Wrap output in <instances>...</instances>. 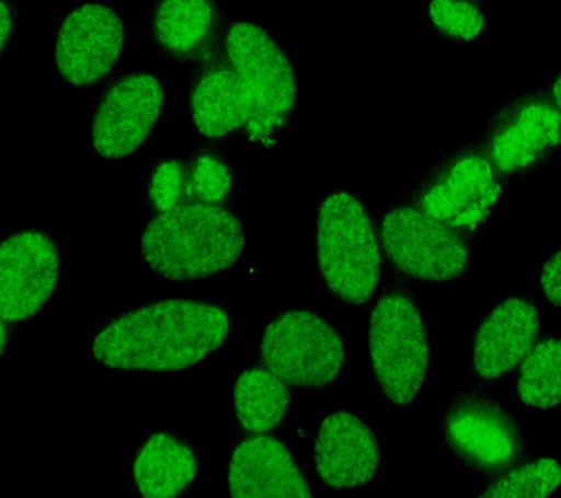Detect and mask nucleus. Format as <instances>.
I'll return each mask as SVG.
<instances>
[{
	"instance_id": "27",
	"label": "nucleus",
	"mask_w": 561,
	"mask_h": 498,
	"mask_svg": "<svg viewBox=\"0 0 561 498\" xmlns=\"http://www.w3.org/2000/svg\"><path fill=\"white\" fill-rule=\"evenodd\" d=\"M2 14H0V28H2V49H7L9 42L15 36L18 14L11 0H2Z\"/></svg>"
},
{
	"instance_id": "1",
	"label": "nucleus",
	"mask_w": 561,
	"mask_h": 498,
	"mask_svg": "<svg viewBox=\"0 0 561 498\" xmlns=\"http://www.w3.org/2000/svg\"><path fill=\"white\" fill-rule=\"evenodd\" d=\"M231 331L221 305L162 300L112 319L92 339V356L110 369L178 371L224 347Z\"/></svg>"
},
{
	"instance_id": "26",
	"label": "nucleus",
	"mask_w": 561,
	"mask_h": 498,
	"mask_svg": "<svg viewBox=\"0 0 561 498\" xmlns=\"http://www.w3.org/2000/svg\"><path fill=\"white\" fill-rule=\"evenodd\" d=\"M541 288L546 300L561 310V248L542 265Z\"/></svg>"
},
{
	"instance_id": "20",
	"label": "nucleus",
	"mask_w": 561,
	"mask_h": 498,
	"mask_svg": "<svg viewBox=\"0 0 561 498\" xmlns=\"http://www.w3.org/2000/svg\"><path fill=\"white\" fill-rule=\"evenodd\" d=\"M291 391L270 369L252 367L237 379L234 406L237 421L244 431L263 435L285 421L291 406Z\"/></svg>"
},
{
	"instance_id": "12",
	"label": "nucleus",
	"mask_w": 561,
	"mask_h": 498,
	"mask_svg": "<svg viewBox=\"0 0 561 498\" xmlns=\"http://www.w3.org/2000/svg\"><path fill=\"white\" fill-rule=\"evenodd\" d=\"M126 46L125 21L105 3H83L61 20L55 63L61 80L88 90L112 76Z\"/></svg>"
},
{
	"instance_id": "8",
	"label": "nucleus",
	"mask_w": 561,
	"mask_h": 498,
	"mask_svg": "<svg viewBox=\"0 0 561 498\" xmlns=\"http://www.w3.org/2000/svg\"><path fill=\"white\" fill-rule=\"evenodd\" d=\"M442 437L469 470L495 479L528 458L513 415L481 387L456 395L442 415Z\"/></svg>"
},
{
	"instance_id": "16",
	"label": "nucleus",
	"mask_w": 561,
	"mask_h": 498,
	"mask_svg": "<svg viewBox=\"0 0 561 498\" xmlns=\"http://www.w3.org/2000/svg\"><path fill=\"white\" fill-rule=\"evenodd\" d=\"M313 461L319 478L328 487H363L379 471V443L371 428L357 415L337 410L320 424L313 444Z\"/></svg>"
},
{
	"instance_id": "23",
	"label": "nucleus",
	"mask_w": 561,
	"mask_h": 498,
	"mask_svg": "<svg viewBox=\"0 0 561 498\" xmlns=\"http://www.w3.org/2000/svg\"><path fill=\"white\" fill-rule=\"evenodd\" d=\"M188 192L197 202L221 205L234 194L230 161L217 148H201L187 161Z\"/></svg>"
},
{
	"instance_id": "17",
	"label": "nucleus",
	"mask_w": 561,
	"mask_h": 498,
	"mask_svg": "<svg viewBox=\"0 0 561 498\" xmlns=\"http://www.w3.org/2000/svg\"><path fill=\"white\" fill-rule=\"evenodd\" d=\"M228 21L217 0H156L151 36L178 63H199L224 46Z\"/></svg>"
},
{
	"instance_id": "14",
	"label": "nucleus",
	"mask_w": 561,
	"mask_h": 498,
	"mask_svg": "<svg viewBox=\"0 0 561 498\" xmlns=\"http://www.w3.org/2000/svg\"><path fill=\"white\" fill-rule=\"evenodd\" d=\"M541 334L537 304L528 296H513L495 305L472 339V374L481 382H499L515 373Z\"/></svg>"
},
{
	"instance_id": "6",
	"label": "nucleus",
	"mask_w": 561,
	"mask_h": 498,
	"mask_svg": "<svg viewBox=\"0 0 561 498\" xmlns=\"http://www.w3.org/2000/svg\"><path fill=\"white\" fill-rule=\"evenodd\" d=\"M504 181L484 148L467 143L436 161L410 199L428 216L473 235L494 216Z\"/></svg>"
},
{
	"instance_id": "2",
	"label": "nucleus",
	"mask_w": 561,
	"mask_h": 498,
	"mask_svg": "<svg viewBox=\"0 0 561 498\" xmlns=\"http://www.w3.org/2000/svg\"><path fill=\"white\" fill-rule=\"evenodd\" d=\"M245 248L243 222L234 212L204 202H184L160 212L140 239L144 260L171 281L226 273Z\"/></svg>"
},
{
	"instance_id": "19",
	"label": "nucleus",
	"mask_w": 561,
	"mask_h": 498,
	"mask_svg": "<svg viewBox=\"0 0 561 498\" xmlns=\"http://www.w3.org/2000/svg\"><path fill=\"white\" fill-rule=\"evenodd\" d=\"M197 472L195 449L165 431L149 436L135 456V485L147 498L179 496L195 483Z\"/></svg>"
},
{
	"instance_id": "9",
	"label": "nucleus",
	"mask_w": 561,
	"mask_h": 498,
	"mask_svg": "<svg viewBox=\"0 0 561 498\" xmlns=\"http://www.w3.org/2000/svg\"><path fill=\"white\" fill-rule=\"evenodd\" d=\"M259 358L288 386L324 389L344 369V339L319 313L289 310L266 326Z\"/></svg>"
},
{
	"instance_id": "18",
	"label": "nucleus",
	"mask_w": 561,
	"mask_h": 498,
	"mask_svg": "<svg viewBox=\"0 0 561 498\" xmlns=\"http://www.w3.org/2000/svg\"><path fill=\"white\" fill-rule=\"evenodd\" d=\"M231 497H311L309 480L287 445L267 436L240 441L228 465Z\"/></svg>"
},
{
	"instance_id": "24",
	"label": "nucleus",
	"mask_w": 561,
	"mask_h": 498,
	"mask_svg": "<svg viewBox=\"0 0 561 498\" xmlns=\"http://www.w3.org/2000/svg\"><path fill=\"white\" fill-rule=\"evenodd\" d=\"M428 19L438 36L451 43L477 40L486 28L482 0H432Z\"/></svg>"
},
{
	"instance_id": "10",
	"label": "nucleus",
	"mask_w": 561,
	"mask_h": 498,
	"mask_svg": "<svg viewBox=\"0 0 561 498\" xmlns=\"http://www.w3.org/2000/svg\"><path fill=\"white\" fill-rule=\"evenodd\" d=\"M480 146L504 177L525 176L561 151V112L547 91H522L490 116Z\"/></svg>"
},
{
	"instance_id": "15",
	"label": "nucleus",
	"mask_w": 561,
	"mask_h": 498,
	"mask_svg": "<svg viewBox=\"0 0 561 498\" xmlns=\"http://www.w3.org/2000/svg\"><path fill=\"white\" fill-rule=\"evenodd\" d=\"M193 129L206 139L243 132L252 108L224 46L193 68L187 90Z\"/></svg>"
},
{
	"instance_id": "13",
	"label": "nucleus",
	"mask_w": 561,
	"mask_h": 498,
	"mask_svg": "<svg viewBox=\"0 0 561 498\" xmlns=\"http://www.w3.org/2000/svg\"><path fill=\"white\" fill-rule=\"evenodd\" d=\"M60 253L42 230H21L0 248V317L28 321L42 312L59 286Z\"/></svg>"
},
{
	"instance_id": "5",
	"label": "nucleus",
	"mask_w": 561,
	"mask_h": 498,
	"mask_svg": "<svg viewBox=\"0 0 561 498\" xmlns=\"http://www.w3.org/2000/svg\"><path fill=\"white\" fill-rule=\"evenodd\" d=\"M368 351L373 374L392 404L411 405L428 370L427 322L402 282L385 287L370 314Z\"/></svg>"
},
{
	"instance_id": "28",
	"label": "nucleus",
	"mask_w": 561,
	"mask_h": 498,
	"mask_svg": "<svg viewBox=\"0 0 561 498\" xmlns=\"http://www.w3.org/2000/svg\"><path fill=\"white\" fill-rule=\"evenodd\" d=\"M551 97L554 100L556 106L561 112V72L557 76L551 86Z\"/></svg>"
},
{
	"instance_id": "7",
	"label": "nucleus",
	"mask_w": 561,
	"mask_h": 498,
	"mask_svg": "<svg viewBox=\"0 0 561 498\" xmlns=\"http://www.w3.org/2000/svg\"><path fill=\"white\" fill-rule=\"evenodd\" d=\"M381 248L403 277L425 282H451L471 268L472 234L428 216L408 200L383 213Z\"/></svg>"
},
{
	"instance_id": "11",
	"label": "nucleus",
	"mask_w": 561,
	"mask_h": 498,
	"mask_svg": "<svg viewBox=\"0 0 561 498\" xmlns=\"http://www.w3.org/2000/svg\"><path fill=\"white\" fill-rule=\"evenodd\" d=\"M164 106V82L156 73L129 72L114 78L92 112V148L104 159L135 154L156 129Z\"/></svg>"
},
{
	"instance_id": "4",
	"label": "nucleus",
	"mask_w": 561,
	"mask_h": 498,
	"mask_svg": "<svg viewBox=\"0 0 561 498\" xmlns=\"http://www.w3.org/2000/svg\"><path fill=\"white\" fill-rule=\"evenodd\" d=\"M316 242L329 291L344 303H368L380 282L381 242L366 204L346 190L328 195L320 202Z\"/></svg>"
},
{
	"instance_id": "22",
	"label": "nucleus",
	"mask_w": 561,
	"mask_h": 498,
	"mask_svg": "<svg viewBox=\"0 0 561 498\" xmlns=\"http://www.w3.org/2000/svg\"><path fill=\"white\" fill-rule=\"evenodd\" d=\"M561 485V463L539 456L517 463L493 479L480 497H548Z\"/></svg>"
},
{
	"instance_id": "25",
	"label": "nucleus",
	"mask_w": 561,
	"mask_h": 498,
	"mask_svg": "<svg viewBox=\"0 0 561 498\" xmlns=\"http://www.w3.org/2000/svg\"><path fill=\"white\" fill-rule=\"evenodd\" d=\"M148 199L158 212L170 211L191 199L187 163L173 157L158 160L149 176Z\"/></svg>"
},
{
	"instance_id": "21",
	"label": "nucleus",
	"mask_w": 561,
	"mask_h": 498,
	"mask_svg": "<svg viewBox=\"0 0 561 498\" xmlns=\"http://www.w3.org/2000/svg\"><path fill=\"white\" fill-rule=\"evenodd\" d=\"M517 396L530 408L561 405V336H546L530 349L520 364Z\"/></svg>"
},
{
	"instance_id": "3",
	"label": "nucleus",
	"mask_w": 561,
	"mask_h": 498,
	"mask_svg": "<svg viewBox=\"0 0 561 498\" xmlns=\"http://www.w3.org/2000/svg\"><path fill=\"white\" fill-rule=\"evenodd\" d=\"M224 51L252 108L241 134L266 150L278 147L298 106L297 77L287 51L267 30L244 20L228 25Z\"/></svg>"
}]
</instances>
